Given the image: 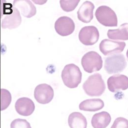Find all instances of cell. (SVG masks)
<instances>
[{"label": "cell", "mask_w": 128, "mask_h": 128, "mask_svg": "<svg viewBox=\"0 0 128 128\" xmlns=\"http://www.w3.org/2000/svg\"><path fill=\"white\" fill-rule=\"evenodd\" d=\"M16 112L20 115L29 116L35 110V106L32 100L23 97L17 100L15 104Z\"/></svg>", "instance_id": "cell-12"}, {"label": "cell", "mask_w": 128, "mask_h": 128, "mask_svg": "<svg viewBox=\"0 0 128 128\" xmlns=\"http://www.w3.org/2000/svg\"><path fill=\"white\" fill-rule=\"evenodd\" d=\"M94 4L91 2L86 0L84 2L78 11V19L81 22L88 23L93 18Z\"/></svg>", "instance_id": "cell-13"}, {"label": "cell", "mask_w": 128, "mask_h": 128, "mask_svg": "<svg viewBox=\"0 0 128 128\" xmlns=\"http://www.w3.org/2000/svg\"><path fill=\"white\" fill-rule=\"evenodd\" d=\"M125 46V42L104 39L100 43L99 48L100 52L104 56H112L121 53Z\"/></svg>", "instance_id": "cell-7"}, {"label": "cell", "mask_w": 128, "mask_h": 128, "mask_svg": "<svg viewBox=\"0 0 128 128\" xmlns=\"http://www.w3.org/2000/svg\"><path fill=\"white\" fill-rule=\"evenodd\" d=\"M54 90L49 85L44 83L38 85L34 91V97L40 104H45L49 103L54 97Z\"/></svg>", "instance_id": "cell-9"}, {"label": "cell", "mask_w": 128, "mask_h": 128, "mask_svg": "<svg viewBox=\"0 0 128 128\" xmlns=\"http://www.w3.org/2000/svg\"><path fill=\"white\" fill-rule=\"evenodd\" d=\"M68 124L70 128H87L86 117L80 112L72 113L68 116Z\"/></svg>", "instance_id": "cell-17"}, {"label": "cell", "mask_w": 128, "mask_h": 128, "mask_svg": "<svg viewBox=\"0 0 128 128\" xmlns=\"http://www.w3.org/2000/svg\"><path fill=\"white\" fill-rule=\"evenodd\" d=\"M108 36L113 40H128V23L122 24L119 29L109 30L108 32Z\"/></svg>", "instance_id": "cell-18"}, {"label": "cell", "mask_w": 128, "mask_h": 128, "mask_svg": "<svg viewBox=\"0 0 128 128\" xmlns=\"http://www.w3.org/2000/svg\"><path fill=\"white\" fill-rule=\"evenodd\" d=\"M13 6L19 9L22 15L26 18H31L36 13V7L30 0H14Z\"/></svg>", "instance_id": "cell-14"}, {"label": "cell", "mask_w": 128, "mask_h": 128, "mask_svg": "<svg viewBox=\"0 0 128 128\" xmlns=\"http://www.w3.org/2000/svg\"><path fill=\"white\" fill-rule=\"evenodd\" d=\"M111 128H128V120L124 117H118L114 121Z\"/></svg>", "instance_id": "cell-22"}, {"label": "cell", "mask_w": 128, "mask_h": 128, "mask_svg": "<svg viewBox=\"0 0 128 128\" xmlns=\"http://www.w3.org/2000/svg\"><path fill=\"white\" fill-rule=\"evenodd\" d=\"M127 66L125 57L116 54L107 57L104 61V68L108 74H116L123 72Z\"/></svg>", "instance_id": "cell-6"}, {"label": "cell", "mask_w": 128, "mask_h": 128, "mask_svg": "<svg viewBox=\"0 0 128 128\" xmlns=\"http://www.w3.org/2000/svg\"><path fill=\"white\" fill-rule=\"evenodd\" d=\"M0 13L2 28L12 29L21 24L22 19L20 12L11 4L2 2L0 4Z\"/></svg>", "instance_id": "cell-1"}, {"label": "cell", "mask_w": 128, "mask_h": 128, "mask_svg": "<svg viewBox=\"0 0 128 128\" xmlns=\"http://www.w3.org/2000/svg\"><path fill=\"white\" fill-rule=\"evenodd\" d=\"M80 2V0H61L60 1V4L64 11L70 12L73 11L76 8Z\"/></svg>", "instance_id": "cell-20"}, {"label": "cell", "mask_w": 128, "mask_h": 128, "mask_svg": "<svg viewBox=\"0 0 128 128\" xmlns=\"http://www.w3.org/2000/svg\"><path fill=\"white\" fill-rule=\"evenodd\" d=\"M82 87L85 93L91 96H101L106 88L104 80L102 76L98 73L89 76Z\"/></svg>", "instance_id": "cell-2"}, {"label": "cell", "mask_w": 128, "mask_h": 128, "mask_svg": "<svg viewBox=\"0 0 128 128\" xmlns=\"http://www.w3.org/2000/svg\"><path fill=\"white\" fill-rule=\"evenodd\" d=\"M95 16L100 23L106 27H117V17L112 9L106 6L98 7L95 12Z\"/></svg>", "instance_id": "cell-5"}, {"label": "cell", "mask_w": 128, "mask_h": 128, "mask_svg": "<svg viewBox=\"0 0 128 128\" xmlns=\"http://www.w3.org/2000/svg\"><path fill=\"white\" fill-rule=\"evenodd\" d=\"M108 90L112 93L126 90L128 88V78L123 74H116L110 77L107 82Z\"/></svg>", "instance_id": "cell-11"}, {"label": "cell", "mask_w": 128, "mask_h": 128, "mask_svg": "<svg viewBox=\"0 0 128 128\" xmlns=\"http://www.w3.org/2000/svg\"><path fill=\"white\" fill-rule=\"evenodd\" d=\"M10 128H32L30 124L25 119H16L10 124Z\"/></svg>", "instance_id": "cell-21"}, {"label": "cell", "mask_w": 128, "mask_h": 128, "mask_svg": "<svg viewBox=\"0 0 128 128\" xmlns=\"http://www.w3.org/2000/svg\"><path fill=\"white\" fill-rule=\"evenodd\" d=\"M64 84L68 88L73 89L78 87L81 82L82 73L80 68L75 64H66L61 74Z\"/></svg>", "instance_id": "cell-3"}, {"label": "cell", "mask_w": 128, "mask_h": 128, "mask_svg": "<svg viewBox=\"0 0 128 128\" xmlns=\"http://www.w3.org/2000/svg\"><path fill=\"white\" fill-rule=\"evenodd\" d=\"M12 96L10 93L5 89L0 90V108L2 111L6 110L12 102Z\"/></svg>", "instance_id": "cell-19"}, {"label": "cell", "mask_w": 128, "mask_h": 128, "mask_svg": "<svg viewBox=\"0 0 128 128\" xmlns=\"http://www.w3.org/2000/svg\"><path fill=\"white\" fill-rule=\"evenodd\" d=\"M81 64L84 70L88 73L99 71L102 66V57L95 51H89L82 58Z\"/></svg>", "instance_id": "cell-4"}, {"label": "cell", "mask_w": 128, "mask_h": 128, "mask_svg": "<svg viewBox=\"0 0 128 128\" xmlns=\"http://www.w3.org/2000/svg\"><path fill=\"white\" fill-rule=\"evenodd\" d=\"M55 29L61 36H68L72 34L75 30L74 21L69 17L62 16L59 18L55 23Z\"/></svg>", "instance_id": "cell-10"}, {"label": "cell", "mask_w": 128, "mask_h": 128, "mask_svg": "<svg viewBox=\"0 0 128 128\" xmlns=\"http://www.w3.org/2000/svg\"><path fill=\"white\" fill-rule=\"evenodd\" d=\"M112 120L110 115L108 112H102L93 115L91 124L94 128H106Z\"/></svg>", "instance_id": "cell-16"}, {"label": "cell", "mask_w": 128, "mask_h": 128, "mask_svg": "<svg viewBox=\"0 0 128 128\" xmlns=\"http://www.w3.org/2000/svg\"><path fill=\"white\" fill-rule=\"evenodd\" d=\"M104 106V102L100 98L88 99L82 102L79 108L81 110L95 112L102 110Z\"/></svg>", "instance_id": "cell-15"}, {"label": "cell", "mask_w": 128, "mask_h": 128, "mask_svg": "<svg viewBox=\"0 0 128 128\" xmlns=\"http://www.w3.org/2000/svg\"><path fill=\"white\" fill-rule=\"evenodd\" d=\"M99 32L94 26H85L80 30L78 34L80 42L85 46H93L99 39Z\"/></svg>", "instance_id": "cell-8"}]
</instances>
